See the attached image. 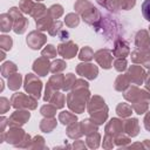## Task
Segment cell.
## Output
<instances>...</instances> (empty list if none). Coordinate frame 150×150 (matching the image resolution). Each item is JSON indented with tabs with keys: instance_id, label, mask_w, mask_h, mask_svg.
<instances>
[{
	"instance_id": "1",
	"label": "cell",
	"mask_w": 150,
	"mask_h": 150,
	"mask_svg": "<svg viewBox=\"0 0 150 150\" xmlns=\"http://www.w3.org/2000/svg\"><path fill=\"white\" fill-rule=\"evenodd\" d=\"M89 93L84 89H80L77 90L76 93H71L70 95H68V105L70 109H73L74 111H77V112H81L83 109H84V102L88 98V95Z\"/></svg>"
},
{
	"instance_id": "2",
	"label": "cell",
	"mask_w": 150,
	"mask_h": 150,
	"mask_svg": "<svg viewBox=\"0 0 150 150\" xmlns=\"http://www.w3.org/2000/svg\"><path fill=\"white\" fill-rule=\"evenodd\" d=\"M25 89L30 95L39 98L40 91H41V81L39 79H36L33 74H28L26 76V81H25Z\"/></svg>"
},
{
	"instance_id": "3",
	"label": "cell",
	"mask_w": 150,
	"mask_h": 150,
	"mask_svg": "<svg viewBox=\"0 0 150 150\" xmlns=\"http://www.w3.org/2000/svg\"><path fill=\"white\" fill-rule=\"evenodd\" d=\"M11 15L14 16V21H15V25H14V30L15 33L18 34H21L26 30V26H27V20L25 18H22L18 11V8H12L11 9Z\"/></svg>"
},
{
	"instance_id": "4",
	"label": "cell",
	"mask_w": 150,
	"mask_h": 150,
	"mask_svg": "<svg viewBox=\"0 0 150 150\" xmlns=\"http://www.w3.org/2000/svg\"><path fill=\"white\" fill-rule=\"evenodd\" d=\"M46 42V36L39 32H32L27 38V43L33 49H39Z\"/></svg>"
},
{
	"instance_id": "5",
	"label": "cell",
	"mask_w": 150,
	"mask_h": 150,
	"mask_svg": "<svg viewBox=\"0 0 150 150\" xmlns=\"http://www.w3.org/2000/svg\"><path fill=\"white\" fill-rule=\"evenodd\" d=\"M95 59L101 64V67H103L105 69H108V68L111 67V60H112V57H111V54H110L109 50H107V49L98 50L95 54Z\"/></svg>"
},
{
	"instance_id": "6",
	"label": "cell",
	"mask_w": 150,
	"mask_h": 150,
	"mask_svg": "<svg viewBox=\"0 0 150 150\" xmlns=\"http://www.w3.org/2000/svg\"><path fill=\"white\" fill-rule=\"evenodd\" d=\"M77 73L88 79H95L97 76V68L90 63H81L77 66Z\"/></svg>"
},
{
	"instance_id": "7",
	"label": "cell",
	"mask_w": 150,
	"mask_h": 150,
	"mask_svg": "<svg viewBox=\"0 0 150 150\" xmlns=\"http://www.w3.org/2000/svg\"><path fill=\"white\" fill-rule=\"evenodd\" d=\"M57 50H59V54L62 55L63 57L71 59L76 54V52H77V46L74 45L73 42H67V43L60 45L59 48H57Z\"/></svg>"
},
{
	"instance_id": "8",
	"label": "cell",
	"mask_w": 150,
	"mask_h": 150,
	"mask_svg": "<svg viewBox=\"0 0 150 150\" xmlns=\"http://www.w3.org/2000/svg\"><path fill=\"white\" fill-rule=\"evenodd\" d=\"M12 102L14 103L15 107H19V105H22V107H28L30 109H34L35 108V101L32 100L30 97H26L23 96L22 94H15L13 97H12Z\"/></svg>"
},
{
	"instance_id": "9",
	"label": "cell",
	"mask_w": 150,
	"mask_h": 150,
	"mask_svg": "<svg viewBox=\"0 0 150 150\" xmlns=\"http://www.w3.org/2000/svg\"><path fill=\"white\" fill-rule=\"evenodd\" d=\"M136 45L145 52H150V38L145 30H141L136 35Z\"/></svg>"
},
{
	"instance_id": "10",
	"label": "cell",
	"mask_w": 150,
	"mask_h": 150,
	"mask_svg": "<svg viewBox=\"0 0 150 150\" xmlns=\"http://www.w3.org/2000/svg\"><path fill=\"white\" fill-rule=\"evenodd\" d=\"M127 75L129 76V79H130L132 82H135V83H142L143 77H144V71H143L142 68L134 66V67H131V68L129 69V73H128Z\"/></svg>"
},
{
	"instance_id": "11",
	"label": "cell",
	"mask_w": 150,
	"mask_h": 150,
	"mask_svg": "<svg viewBox=\"0 0 150 150\" xmlns=\"http://www.w3.org/2000/svg\"><path fill=\"white\" fill-rule=\"evenodd\" d=\"M33 69L41 76H45L47 73H48V69H49V63H48V60H45L43 57L36 60L34 62V66H33Z\"/></svg>"
},
{
	"instance_id": "12",
	"label": "cell",
	"mask_w": 150,
	"mask_h": 150,
	"mask_svg": "<svg viewBox=\"0 0 150 150\" xmlns=\"http://www.w3.org/2000/svg\"><path fill=\"white\" fill-rule=\"evenodd\" d=\"M129 53V49L127 47V45L124 43H121V42H116L115 45V49H114V54L118 57H124L127 56Z\"/></svg>"
},
{
	"instance_id": "13",
	"label": "cell",
	"mask_w": 150,
	"mask_h": 150,
	"mask_svg": "<svg viewBox=\"0 0 150 150\" xmlns=\"http://www.w3.org/2000/svg\"><path fill=\"white\" fill-rule=\"evenodd\" d=\"M12 15L11 14H2L1 15V30L8 32L12 26Z\"/></svg>"
},
{
	"instance_id": "14",
	"label": "cell",
	"mask_w": 150,
	"mask_h": 150,
	"mask_svg": "<svg viewBox=\"0 0 150 150\" xmlns=\"http://www.w3.org/2000/svg\"><path fill=\"white\" fill-rule=\"evenodd\" d=\"M128 83H129V76H127V75H121V76H118L117 77V80H116V89L117 90H123L124 88H127L128 87Z\"/></svg>"
},
{
	"instance_id": "15",
	"label": "cell",
	"mask_w": 150,
	"mask_h": 150,
	"mask_svg": "<svg viewBox=\"0 0 150 150\" xmlns=\"http://www.w3.org/2000/svg\"><path fill=\"white\" fill-rule=\"evenodd\" d=\"M21 84V76L20 74H15L13 76L9 77V81H8V86L12 90H16Z\"/></svg>"
},
{
	"instance_id": "16",
	"label": "cell",
	"mask_w": 150,
	"mask_h": 150,
	"mask_svg": "<svg viewBox=\"0 0 150 150\" xmlns=\"http://www.w3.org/2000/svg\"><path fill=\"white\" fill-rule=\"evenodd\" d=\"M98 2L108 9H117L120 7V0H98Z\"/></svg>"
},
{
	"instance_id": "17",
	"label": "cell",
	"mask_w": 150,
	"mask_h": 150,
	"mask_svg": "<svg viewBox=\"0 0 150 150\" xmlns=\"http://www.w3.org/2000/svg\"><path fill=\"white\" fill-rule=\"evenodd\" d=\"M62 13H63V9H62V7L60 5H54V6H52L49 8V14L54 19H57L59 16H61Z\"/></svg>"
},
{
	"instance_id": "18",
	"label": "cell",
	"mask_w": 150,
	"mask_h": 150,
	"mask_svg": "<svg viewBox=\"0 0 150 150\" xmlns=\"http://www.w3.org/2000/svg\"><path fill=\"white\" fill-rule=\"evenodd\" d=\"M66 25H68L69 27H75L79 25V16L76 14H68L66 16Z\"/></svg>"
},
{
	"instance_id": "19",
	"label": "cell",
	"mask_w": 150,
	"mask_h": 150,
	"mask_svg": "<svg viewBox=\"0 0 150 150\" xmlns=\"http://www.w3.org/2000/svg\"><path fill=\"white\" fill-rule=\"evenodd\" d=\"M81 60H91L94 57V54H93V50L88 47H84L81 53H80V56H79Z\"/></svg>"
},
{
	"instance_id": "20",
	"label": "cell",
	"mask_w": 150,
	"mask_h": 150,
	"mask_svg": "<svg viewBox=\"0 0 150 150\" xmlns=\"http://www.w3.org/2000/svg\"><path fill=\"white\" fill-rule=\"evenodd\" d=\"M20 7L23 13H32V9L34 8V5L30 0H22L20 4Z\"/></svg>"
},
{
	"instance_id": "21",
	"label": "cell",
	"mask_w": 150,
	"mask_h": 150,
	"mask_svg": "<svg viewBox=\"0 0 150 150\" xmlns=\"http://www.w3.org/2000/svg\"><path fill=\"white\" fill-rule=\"evenodd\" d=\"M117 114H118L120 116H128V115L131 114V109H130L129 105L122 103V104H120V105L117 107Z\"/></svg>"
},
{
	"instance_id": "22",
	"label": "cell",
	"mask_w": 150,
	"mask_h": 150,
	"mask_svg": "<svg viewBox=\"0 0 150 150\" xmlns=\"http://www.w3.org/2000/svg\"><path fill=\"white\" fill-rule=\"evenodd\" d=\"M142 13L143 16L150 21V0H144V2L142 4Z\"/></svg>"
},
{
	"instance_id": "23",
	"label": "cell",
	"mask_w": 150,
	"mask_h": 150,
	"mask_svg": "<svg viewBox=\"0 0 150 150\" xmlns=\"http://www.w3.org/2000/svg\"><path fill=\"white\" fill-rule=\"evenodd\" d=\"M55 55H56V50L52 45H48L42 50V56H45V57H54Z\"/></svg>"
},
{
	"instance_id": "24",
	"label": "cell",
	"mask_w": 150,
	"mask_h": 150,
	"mask_svg": "<svg viewBox=\"0 0 150 150\" xmlns=\"http://www.w3.org/2000/svg\"><path fill=\"white\" fill-rule=\"evenodd\" d=\"M52 102L56 105V108H61L63 107V95L60 93H55L54 97L52 98Z\"/></svg>"
},
{
	"instance_id": "25",
	"label": "cell",
	"mask_w": 150,
	"mask_h": 150,
	"mask_svg": "<svg viewBox=\"0 0 150 150\" xmlns=\"http://www.w3.org/2000/svg\"><path fill=\"white\" fill-rule=\"evenodd\" d=\"M15 70H16V67L12 62H6V63L2 64V74H4V76H7V74H8L7 71H9V74H11V71H15Z\"/></svg>"
},
{
	"instance_id": "26",
	"label": "cell",
	"mask_w": 150,
	"mask_h": 150,
	"mask_svg": "<svg viewBox=\"0 0 150 150\" xmlns=\"http://www.w3.org/2000/svg\"><path fill=\"white\" fill-rule=\"evenodd\" d=\"M71 83H75V77L73 74H68L64 79V82H63V89L64 90H68L73 84Z\"/></svg>"
},
{
	"instance_id": "27",
	"label": "cell",
	"mask_w": 150,
	"mask_h": 150,
	"mask_svg": "<svg viewBox=\"0 0 150 150\" xmlns=\"http://www.w3.org/2000/svg\"><path fill=\"white\" fill-rule=\"evenodd\" d=\"M64 67H66V63L63 62V61H60V60H57V61H55L53 64H52V71L53 73H56V71H60V70H62V69H64Z\"/></svg>"
},
{
	"instance_id": "28",
	"label": "cell",
	"mask_w": 150,
	"mask_h": 150,
	"mask_svg": "<svg viewBox=\"0 0 150 150\" xmlns=\"http://www.w3.org/2000/svg\"><path fill=\"white\" fill-rule=\"evenodd\" d=\"M60 120L62 121L63 124H66V123H67L66 121H68V120H70V121H76V117L73 116V115H70V114H68L67 111H63V112L60 114Z\"/></svg>"
},
{
	"instance_id": "29",
	"label": "cell",
	"mask_w": 150,
	"mask_h": 150,
	"mask_svg": "<svg viewBox=\"0 0 150 150\" xmlns=\"http://www.w3.org/2000/svg\"><path fill=\"white\" fill-rule=\"evenodd\" d=\"M1 46L4 49H11L12 47V39L8 36H1Z\"/></svg>"
},
{
	"instance_id": "30",
	"label": "cell",
	"mask_w": 150,
	"mask_h": 150,
	"mask_svg": "<svg viewBox=\"0 0 150 150\" xmlns=\"http://www.w3.org/2000/svg\"><path fill=\"white\" fill-rule=\"evenodd\" d=\"M125 67H127V61H125L124 59H123V60H117V61L115 62V68H116V70H118V71L124 70Z\"/></svg>"
},
{
	"instance_id": "31",
	"label": "cell",
	"mask_w": 150,
	"mask_h": 150,
	"mask_svg": "<svg viewBox=\"0 0 150 150\" xmlns=\"http://www.w3.org/2000/svg\"><path fill=\"white\" fill-rule=\"evenodd\" d=\"M41 112H42L43 115L52 116V115H54L55 109H54L53 107H50V105H45V107H42V108H41Z\"/></svg>"
},
{
	"instance_id": "32",
	"label": "cell",
	"mask_w": 150,
	"mask_h": 150,
	"mask_svg": "<svg viewBox=\"0 0 150 150\" xmlns=\"http://www.w3.org/2000/svg\"><path fill=\"white\" fill-rule=\"evenodd\" d=\"M135 6V0H122V7L124 9H129Z\"/></svg>"
},
{
	"instance_id": "33",
	"label": "cell",
	"mask_w": 150,
	"mask_h": 150,
	"mask_svg": "<svg viewBox=\"0 0 150 150\" xmlns=\"http://www.w3.org/2000/svg\"><path fill=\"white\" fill-rule=\"evenodd\" d=\"M143 62H144V64H145L146 67H149V68H150V57H149V59H146V60H144Z\"/></svg>"
},
{
	"instance_id": "34",
	"label": "cell",
	"mask_w": 150,
	"mask_h": 150,
	"mask_svg": "<svg viewBox=\"0 0 150 150\" xmlns=\"http://www.w3.org/2000/svg\"><path fill=\"white\" fill-rule=\"evenodd\" d=\"M146 87H148V89H150V81L148 82V84H146Z\"/></svg>"
},
{
	"instance_id": "35",
	"label": "cell",
	"mask_w": 150,
	"mask_h": 150,
	"mask_svg": "<svg viewBox=\"0 0 150 150\" xmlns=\"http://www.w3.org/2000/svg\"><path fill=\"white\" fill-rule=\"evenodd\" d=\"M149 28H150V27H149Z\"/></svg>"
}]
</instances>
